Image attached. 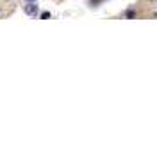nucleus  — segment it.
Instances as JSON below:
<instances>
[{
	"mask_svg": "<svg viewBox=\"0 0 157 153\" xmlns=\"http://www.w3.org/2000/svg\"><path fill=\"white\" fill-rule=\"evenodd\" d=\"M29 2H34V0H29Z\"/></svg>",
	"mask_w": 157,
	"mask_h": 153,
	"instance_id": "nucleus-3",
	"label": "nucleus"
},
{
	"mask_svg": "<svg viewBox=\"0 0 157 153\" xmlns=\"http://www.w3.org/2000/svg\"><path fill=\"white\" fill-rule=\"evenodd\" d=\"M25 14L36 16V14H38V6H36V4H25Z\"/></svg>",
	"mask_w": 157,
	"mask_h": 153,
	"instance_id": "nucleus-1",
	"label": "nucleus"
},
{
	"mask_svg": "<svg viewBox=\"0 0 157 153\" xmlns=\"http://www.w3.org/2000/svg\"><path fill=\"white\" fill-rule=\"evenodd\" d=\"M50 18V13H41V20H48Z\"/></svg>",
	"mask_w": 157,
	"mask_h": 153,
	"instance_id": "nucleus-2",
	"label": "nucleus"
}]
</instances>
